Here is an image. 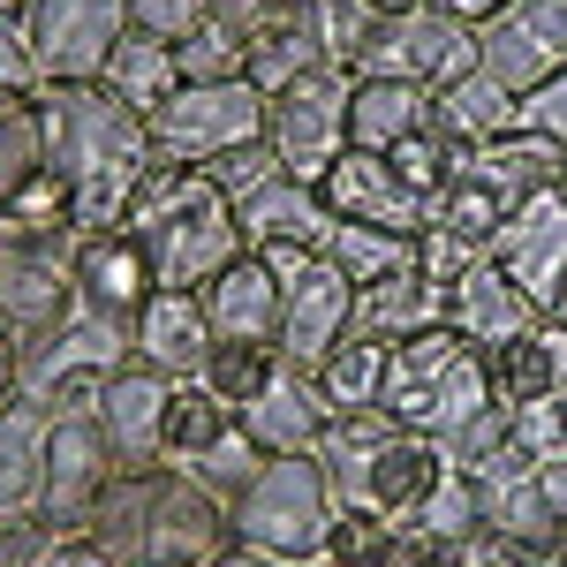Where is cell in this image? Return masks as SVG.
<instances>
[{"label": "cell", "instance_id": "1", "mask_svg": "<svg viewBox=\"0 0 567 567\" xmlns=\"http://www.w3.org/2000/svg\"><path fill=\"white\" fill-rule=\"evenodd\" d=\"M45 167L76 189V235H122L136 189L159 175V152L144 136V114H130L106 84H39Z\"/></svg>", "mask_w": 567, "mask_h": 567}, {"label": "cell", "instance_id": "2", "mask_svg": "<svg viewBox=\"0 0 567 567\" xmlns=\"http://www.w3.org/2000/svg\"><path fill=\"white\" fill-rule=\"evenodd\" d=\"M84 545L106 553L114 567H205L235 545V523H227V499L205 492L189 470L152 462V470H122L106 484Z\"/></svg>", "mask_w": 567, "mask_h": 567}, {"label": "cell", "instance_id": "3", "mask_svg": "<svg viewBox=\"0 0 567 567\" xmlns=\"http://www.w3.org/2000/svg\"><path fill=\"white\" fill-rule=\"evenodd\" d=\"M122 235L144 250L152 288H205L213 272H227V265L250 250L243 243V219H235V197L205 167H159V175L136 189Z\"/></svg>", "mask_w": 567, "mask_h": 567}, {"label": "cell", "instance_id": "4", "mask_svg": "<svg viewBox=\"0 0 567 567\" xmlns=\"http://www.w3.org/2000/svg\"><path fill=\"white\" fill-rule=\"evenodd\" d=\"M318 462L341 492V507L355 515H379V523H416V507L432 499V484L454 470L446 446L409 424H393L386 409H333L326 439H318Z\"/></svg>", "mask_w": 567, "mask_h": 567}, {"label": "cell", "instance_id": "5", "mask_svg": "<svg viewBox=\"0 0 567 567\" xmlns=\"http://www.w3.org/2000/svg\"><path fill=\"white\" fill-rule=\"evenodd\" d=\"M379 409H386L393 424H409V432L454 446V439L492 409L484 349H470L454 326H432V333L401 341V349L386 355V379H379Z\"/></svg>", "mask_w": 567, "mask_h": 567}, {"label": "cell", "instance_id": "6", "mask_svg": "<svg viewBox=\"0 0 567 567\" xmlns=\"http://www.w3.org/2000/svg\"><path fill=\"white\" fill-rule=\"evenodd\" d=\"M333 515H341V492H333L318 454H272L258 477L235 492V507H227L235 545H258V553L296 560V567H310L326 553Z\"/></svg>", "mask_w": 567, "mask_h": 567}, {"label": "cell", "instance_id": "7", "mask_svg": "<svg viewBox=\"0 0 567 567\" xmlns=\"http://www.w3.org/2000/svg\"><path fill=\"white\" fill-rule=\"evenodd\" d=\"M122 363H136V318H106V310L76 303L53 333H39L23 349V393L16 401H31L45 416H91Z\"/></svg>", "mask_w": 567, "mask_h": 567}, {"label": "cell", "instance_id": "8", "mask_svg": "<svg viewBox=\"0 0 567 567\" xmlns=\"http://www.w3.org/2000/svg\"><path fill=\"white\" fill-rule=\"evenodd\" d=\"M265 114H272V99H265L250 76H235V84H182L152 122V152H159V167H213L219 152H235V144H258L265 136Z\"/></svg>", "mask_w": 567, "mask_h": 567}, {"label": "cell", "instance_id": "9", "mask_svg": "<svg viewBox=\"0 0 567 567\" xmlns=\"http://www.w3.org/2000/svg\"><path fill=\"white\" fill-rule=\"evenodd\" d=\"M76 243L84 235H23L0 213V333L39 341L76 310Z\"/></svg>", "mask_w": 567, "mask_h": 567}, {"label": "cell", "instance_id": "10", "mask_svg": "<svg viewBox=\"0 0 567 567\" xmlns=\"http://www.w3.org/2000/svg\"><path fill=\"white\" fill-rule=\"evenodd\" d=\"M159 462L167 470H189V477L219 492L227 507H235V492L265 470L258 439L243 432V409H227L205 379H182L175 386V409H167V446H159Z\"/></svg>", "mask_w": 567, "mask_h": 567}, {"label": "cell", "instance_id": "11", "mask_svg": "<svg viewBox=\"0 0 567 567\" xmlns=\"http://www.w3.org/2000/svg\"><path fill=\"white\" fill-rule=\"evenodd\" d=\"M470 69H477V23L446 16L439 0L379 16L363 53H355V76H393V84H424V91L462 84Z\"/></svg>", "mask_w": 567, "mask_h": 567}, {"label": "cell", "instance_id": "12", "mask_svg": "<svg viewBox=\"0 0 567 567\" xmlns=\"http://www.w3.org/2000/svg\"><path fill=\"white\" fill-rule=\"evenodd\" d=\"M349 106H355V69H310L303 84H288L265 114V144L280 152V167L296 182H326L333 159L349 152Z\"/></svg>", "mask_w": 567, "mask_h": 567}, {"label": "cell", "instance_id": "13", "mask_svg": "<svg viewBox=\"0 0 567 567\" xmlns=\"http://www.w3.org/2000/svg\"><path fill=\"white\" fill-rule=\"evenodd\" d=\"M130 31V0H31V16H23L39 84H99Z\"/></svg>", "mask_w": 567, "mask_h": 567}, {"label": "cell", "instance_id": "14", "mask_svg": "<svg viewBox=\"0 0 567 567\" xmlns=\"http://www.w3.org/2000/svg\"><path fill=\"white\" fill-rule=\"evenodd\" d=\"M122 477V454L106 446L99 432V416H53V432H45V477H39V515L61 545H84L91 515H99V499H106V484Z\"/></svg>", "mask_w": 567, "mask_h": 567}, {"label": "cell", "instance_id": "15", "mask_svg": "<svg viewBox=\"0 0 567 567\" xmlns=\"http://www.w3.org/2000/svg\"><path fill=\"white\" fill-rule=\"evenodd\" d=\"M477 69L529 99L567 69V0H507L499 16L477 23Z\"/></svg>", "mask_w": 567, "mask_h": 567}, {"label": "cell", "instance_id": "16", "mask_svg": "<svg viewBox=\"0 0 567 567\" xmlns=\"http://www.w3.org/2000/svg\"><path fill=\"white\" fill-rule=\"evenodd\" d=\"M492 265H499L529 303L553 318L560 280H567V197H560V189H545V197H529V205L507 213L499 243H492Z\"/></svg>", "mask_w": 567, "mask_h": 567}, {"label": "cell", "instance_id": "17", "mask_svg": "<svg viewBox=\"0 0 567 567\" xmlns=\"http://www.w3.org/2000/svg\"><path fill=\"white\" fill-rule=\"evenodd\" d=\"M175 386L182 379H167V371H152V363H122L114 379H106V393H99V432H106V446L122 454V470H152L159 462V446H167V409H175Z\"/></svg>", "mask_w": 567, "mask_h": 567}, {"label": "cell", "instance_id": "18", "mask_svg": "<svg viewBox=\"0 0 567 567\" xmlns=\"http://www.w3.org/2000/svg\"><path fill=\"white\" fill-rule=\"evenodd\" d=\"M349 318H355V288L326 258H310L303 280L280 288V333H272V349L288 355V363H303V371H318L326 355L349 341Z\"/></svg>", "mask_w": 567, "mask_h": 567}, {"label": "cell", "instance_id": "19", "mask_svg": "<svg viewBox=\"0 0 567 567\" xmlns=\"http://www.w3.org/2000/svg\"><path fill=\"white\" fill-rule=\"evenodd\" d=\"M326 416H333V401L318 386V371L303 363H272V379L250 393V409H243V432L258 439V454H318V439H326Z\"/></svg>", "mask_w": 567, "mask_h": 567}, {"label": "cell", "instance_id": "20", "mask_svg": "<svg viewBox=\"0 0 567 567\" xmlns=\"http://www.w3.org/2000/svg\"><path fill=\"white\" fill-rule=\"evenodd\" d=\"M318 197H326L333 219H363V227H393V235H424V219H432V205L393 175L379 152H355V144L333 159V175L318 182Z\"/></svg>", "mask_w": 567, "mask_h": 567}, {"label": "cell", "instance_id": "21", "mask_svg": "<svg viewBox=\"0 0 567 567\" xmlns=\"http://www.w3.org/2000/svg\"><path fill=\"white\" fill-rule=\"evenodd\" d=\"M446 326H454L470 349L492 355V349H507V341H523L529 326H545V310L529 303V296L492 258H477L454 288H446Z\"/></svg>", "mask_w": 567, "mask_h": 567}, {"label": "cell", "instance_id": "22", "mask_svg": "<svg viewBox=\"0 0 567 567\" xmlns=\"http://www.w3.org/2000/svg\"><path fill=\"white\" fill-rule=\"evenodd\" d=\"M213 355V318L197 288H152L136 310V363L167 371V379H205Z\"/></svg>", "mask_w": 567, "mask_h": 567}, {"label": "cell", "instance_id": "23", "mask_svg": "<svg viewBox=\"0 0 567 567\" xmlns=\"http://www.w3.org/2000/svg\"><path fill=\"white\" fill-rule=\"evenodd\" d=\"M432 326H446V288H439L424 265H401L386 280L355 288V318H349L355 341L401 349V341H416V333H432Z\"/></svg>", "mask_w": 567, "mask_h": 567}, {"label": "cell", "instance_id": "24", "mask_svg": "<svg viewBox=\"0 0 567 567\" xmlns=\"http://www.w3.org/2000/svg\"><path fill=\"white\" fill-rule=\"evenodd\" d=\"M484 379H492V409H545V401H560L567 393V326L560 318H545V326H529L523 341H507V349L484 355Z\"/></svg>", "mask_w": 567, "mask_h": 567}, {"label": "cell", "instance_id": "25", "mask_svg": "<svg viewBox=\"0 0 567 567\" xmlns=\"http://www.w3.org/2000/svg\"><path fill=\"white\" fill-rule=\"evenodd\" d=\"M310 69H333V61H326V39H318V16H310V0H280L258 23L250 53H243V76H250L265 99H280L288 84H303Z\"/></svg>", "mask_w": 567, "mask_h": 567}, {"label": "cell", "instance_id": "26", "mask_svg": "<svg viewBox=\"0 0 567 567\" xmlns=\"http://www.w3.org/2000/svg\"><path fill=\"white\" fill-rule=\"evenodd\" d=\"M197 296H205V318H213V341H265L272 349V333H280V280L265 272L258 250H243L227 272H213Z\"/></svg>", "mask_w": 567, "mask_h": 567}, {"label": "cell", "instance_id": "27", "mask_svg": "<svg viewBox=\"0 0 567 567\" xmlns=\"http://www.w3.org/2000/svg\"><path fill=\"white\" fill-rule=\"evenodd\" d=\"M235 219H243V243H250V250H265V243L326 250V227H333L318 182H296V175H272L265 189H250V197L235 205Z\"/></svg>", "mask_w": 567, "mask_h": 567}, {"label": "cell", "instance_id": "28", "mask_svg": "<svg viewBox=\"0 0 567 567\" xmlns=\"http://www.w3.org/2000/svg\"><path fill=\"white\" fill-rule=\"evenodd\" d=\"M462 175L492 182L507 205H529V197H545V189H560V182H567V152L553 144V136L507 130V136H492V144H477V152L462 159Z\"/></svg>", "mask_w": 567, "mask_h": 567}, {"label": "cell", "instance_id": "29", "mask_svg": "<svg viewBox=\"0 0 567 567\" xmlns=\"http://www.w3.org/2000/svg\"><path fill=\"white\" fill-rule=\"evenodd\" d=\"M152 296V265L130 235H84L76 243V303L106 318H136Z\"/></svg>", "mask_w": 567, "mask_h": 567}, {"label": "cell", "instance_id": "30", "mask_svg": "<svg viewBox=\"0 0 567 567\" xmlns=\"http://www.w3.org/2000/svg\"><path fill=\"white\" fill-rule=\"evenodd\" d=\"M515 114H523V99L499 84V76H484V69H470L462 84L432 91V130L446 136L454 152H477V144H492V136H507Z\"/></svg>", "mask_w": 567, "mask_h": 567}, {"label": "cell", "instance_id": "31", "mask_svg": "<svg viewBox=\"0 0 567 567\" xmlns=\"http://www.w3.org/2000/svg\"><path fill=\"white\" fill-rule=\"evenodd\" d=\"M432 130V91L424 84H393V76H355L349 106V144L355 152H393L409 136Z\"/></svg>", "mask_w": 567, "mask_h": 567}, {"label": "cell", "instance_id": "32", "mask_svg": "<svg viewBox=\"0 0 567 567\" xmlns=\"http://www.w3.org/2000/svg\"><path fill=\"white\" fill-rule=\"evenodd\" d=\"M99 84L114 91L130 114H144V122H152V114H159V106L182 91V61H175V45H167V39L130 31V39L114 45V61H106V76H99Z\"/></svg>", "mask_w": 567, "mask_h": 567}, {"label": "cell", "instance_id": "33", "mask_svg": "<svg viewBox=\"0 0 567 567\" xmlns=\"http://www.w3.org/2000/svg\"><path fill=\"white\" fill-rule=\"evenodd\" d=\"M45 432H53V416H45V409H31V401L0 409V515H16V507H39Z\"/></svg>", "mask_w": 567, "mask_h": 567}, {"label": "cell", "instance_id": "34", "mask_svg": "<svg viewBox=\"0 0 567 567\" xmlns=\"http://www.w3.org/2000/svg\"><path fill=\"white\" fill-rule=\"evenodd\" d=\"M318 258L333 265L349 288H371L401 265H416V235H393V227H363V219H333L326 227V250Z\"/></svg>", "mask_w": 567, "mask_h": 567}, {"label": "cell", "instance_id": "35", "mask_svg": "<svg viewBox=\"0 0 567 567\" xmlns=\"http://www.w3.org/2000/svg\"><path fill=\"white\" fill-rule=\"evenodd\" d=\"M401 553H409V529L401 523H379V515L341 507L333 529H326V553L310 567H401Z\"/></svg>", "mask_w": 567, "mask_h": 567}, {"label": "cell", "instance_id": "36", "mask_svg": "<svg viewBox=\"0 0 567 567\" xmlns=\"http://www.w3.org/2000/svg\"><path fill=\"white\" fill-rule=\"evenodd\" d=\"M31 175H45L39 99H0V205H8V197H16Z\"/></svg>", "mask_w": 567, "mask_h": 567}, {"label": "cell", "instance_id": "37", "mask_svg": "<svg viewBox=\"0 0 567 567\" xmlns=\"http://www.w3.org/2000/svg\"><path fill=\"white\" fill-rule=\"evenodd\" d=\"M386 355L393 349H379V341H341V349L318 363V386H326V401L333 409H379V379H386Z\"/></svg>", "mask_w": 567, "mask_h": 567}, {"label": "cell", "instance_id": "38", "mask_svg": "<svg viewBox=\"0 0 567 567\" xmlns=\"http://www.w3.org/2000/svg\"><path fill=\"white\" fill-rule=\"evenodd\" d=\"M409 537H439V545H470V537H484L477 484L462 477V470H446V477L432 484V499L416 507V523H409Z\"/></svg>", "mask_w": 567, "mask_h": 567}, {"label": "cell", "instance_id": "39", "mask_svg": "<svg viewBox=\"0 0 567 567\" xmlns=\"http://www.w3.org/2000/svg\"><path fill=\"white\" fill-rule=\"evenodd\" d=\"M272 363H280V349H265V341H213L205 386H213L227 409H250V393L272 379Z\"/></svg>", "mask_w": 567, "mask_h": 567}, {"label": "cell", "instance_id": "40", "mask_svg": "<svg viewBox=\"0 0 567 567\" xmlns=\"http://www.w3.org/2000/svg\"><path fill=\"white\" fill-rule=\"evenodd\" d=\"M8 219H16L23 235H76V189L45 167V175H31L8 197Z\"/></svg>", "mask_w": 567, "mask_h": 567}, {"label": "cell", "instance_id": "41", "mask_svg": "<svg viewBox=\"0 0 567 567\" xmlns=\"http://www.w3.org/2000/svg\"><path fill=\"white\" fill-rule=\"evenodd\" d=\"M175 61H182V84H235L243 76V39H227L219 23H205L197 39L175 45Z\"/></svg>", "mask_w": 567, "mask_h": 567}, {"label": "cell", "instance_id": "42", "mask_svg": "<svg viewBox=\"0 0 567 567\" xmlns=\"http://www.w3.org/2000/svg\"><path fill=\"white\" fill-rule=\"evenodd\" d=\"M205 175L219 182V189H227V197H235V205H243V197H250V189H265V182L272 175H288V167H280V152H272V144H235V152H219L213 167H205Z\"/></svg>", "mask_w": 567, "mask_h": 567}, {"label": "cell", "instance_id": "43", "mask_svg": "<svg viewBox=\"0 0 567 567\" xmlns=\"http://www.w3.org/2000/svg\"><path fill=\"white\" fill-rule=\"evenodd\" d=\"M130 23L152 31V39H167V45H182L213 23V0H130Z\"/></svg>", "mask_w": 567, "mask_h": 567}, {"label": "cell", "instance_id": "44", "mask_svg": "<svg viewBox=\"0 0 567 567\" xmlns=\"http://www.w3.org/2000/svg\"><path fill=\"white\" fill-rule=\"evenodd\" d=\"M507 439H515L523 454H553V446H567V393L545 401V409H515V416H507Z\"/></svg>", "mask_w": 567, "mask_h": 567}, {"label": "cell", "instance_id": "45", "mask_svg": "<svg viewBox=\"0 0 567 567\" xmlns=\"http://www.w3.org/2000/svg\"><path fill=\"white\" fill-rule=\"evenodd\" d=\"M515 130H529V136H553L567 152V69L553 76V84H537L523 99V114H515Z\"/></svg>", "mask_w": 567, "mask_h": 567}, {"label": "cell", "instance_id": "46", "mask_svg": "<svg viewBox=\"0 0 567 567\" xmlns=\"http://www.w3.org/2000/svg\"><path fill=\"white\" fill-rule=\"evenodd\" d=\"M45 545H61V537H53V529H45L31 507L0 515V567H31V560H45Z\"/></svg>", "mask_w": 567, "mask_h": 567}, {"label": "cell", "instance_id": "47", "mask_svg": "<svg viewBox=\"0 0 567 567\" xmlns=\"http://www.w3.org/2000/svg\"><path fill=\"white\" fill-rule=\"evenodd\" d=\"M272 8H280V0H213V23L227 39H243V53H250V39H258V23Z\"/></svg>", "mask_w": 567, "mask_h": 567}, {"label": "cell", "instance_id": "48", "mask_svg": "<svg viewBox=\"0 0 567 567\" xmlns=\"http://www.w3.org/2000/svg\"><path fill=\"white\" fill-rule=\"evenodd\" d=\"M529 477H537V492H545V507L567 523V446H553V454H529Z\"/></svg>", "mask_w": 567, "mask_h": 567}, {"label": "cell", "instance_id": "49", "mask_svg": "<svg viewBox=\"0 0 567 567\" xmlns=\"http://www.w3.org/2000/svg\"><path fill=\"white\" fill-rule=\"evenodd\" d=\"M16 393H23V341L0 333V409H16Z\"/></svg>", "mask_w": 567, "mask_h": 567}, {"label": "cell", "instance_id": "50", "mask_svg": "<svg viewBox=\"0 0 567 567\" xmlns=\"http://www.w3.org/2000/svg\"><path fill=\"white\" fill-rule=\"evenodd\" d=\"M401 567H454V545H439V537H409Z\"/></svg>", "mask_w": 567, "mask_h": 567}, {"label": "cell", "instance_id": "51", "mask_svg": "<svg viewBox=\"0 0 567 567\" xmlns=\"http://www.w3.org/2000/svg\"><path fill=\"white\" fill-rule=\"evenodd\" d=\"M205 567H296V560H272V553H258V545H227V553L205 560Z\"/></svg>", "mask_w": 567, "mask_h": 567}, {"label": "cell", "instance_id": "52", "mask_svg": "<svg viewBox=\"0 0 567 567\" xmlns=\"http://www.w3.org/2000/svg\"><path fill=\"white\" fill-rule=\"evenodd\" d=\"M439 8H446V16H462V23H484V16H499L507 0H439Z\"/></svg>", "mask_w": 567, "mask_h": 567}, {"label": "cell", "instance_id": "53", "mask_svg": "<svg viewBox=\"0 0 567 567\" xmlns=\"http://www.w3.org/2000/svg\"><path fill=\"white\" fill-rule=\"evenodd\" d=\"M69 567H114L106 553H91V545H69Z\"/></svg>", "mask_w": 567, "mask_h": 567}, {"label": "cell", "instance_id": "54", "mask_svg": "<svg viewBox=\"0 0 567 567\" xmlns=\"http://www.w3.org/2000/svg\"><path fill=\"white\" fill-rule=\"evenodd\" d=\"M371 16H401V8H424V0H363Z\"/></svg>", "mask_w": 567, "mask_h": 567}, {"label": "cell", "instance_id": "55", "mask_svg": "<svg viewBox=\"0 0 567 567\" xmlns=\"http://www.w3.org/2000/svg\"><path fill=\"white\" fill-rule=\"evenodd\" d=\"M31 16V0H0V23H23Z\"/></svg>", "mask_w": 567, "mask_h": 567}, {"label": "cell", "instance_id": "56", "mask_svg": "<svg viewBox=\"0 0 567 567\" xmlns=\"http://www.w3.org/2000/svg\"><path fill=\"white\" fill-rule=\"evenodd\" d=\"M553 318H560V326H567V280H560V303H553Z\"/></svg>", "mask_w": 567, "mask_h": 567}, {"label": "cell", "instance_id": "57", "mask_svg": "<svg viewBox=\"0 0 567 567\" xmlns=\"http://www.w3.org/2000/svg\"><path fill=\"white\" fill-rule=\"evenodd\" d=\"M560 197H567V182H560Z\"/></svg>", "mask_w": 567, "mask_h": 567}, {"label": "cell", "instance_id": "58", "mask_svg": "<svg viewBox=\"0 0 567 567\" xmlns=\"http://www.w3.org/2000/svg\"><path fill=\"white\" fill-rule=\"evenodd\" d=\"M560 567H567V560H560Z\"/></svg>", "mask_w": 567, "mask_h": 567}]
</instances>
